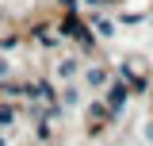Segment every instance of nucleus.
I'll return each mask as SVG.
<instances>
[{"mask_svg": "<svg viewBox=\"0 0 153 146\" xmlns=\"http://www.w3.org/2000/svg\"><path fill=\"white\" fill-rule=\"evenodd\" d=\"M0 146H4V142H0Z\"/></svg>", "mask_w": 153, "mask_h": 146, "instance_id": "f257e3e1", "label": "nucleus"}]
</instances>
